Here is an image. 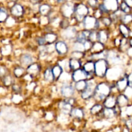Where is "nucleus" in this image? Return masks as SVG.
<instances>
[{
	"label": "nucleus",
	"mask_w": 132,
	"mask_h": 132,
	"mask_svg": "<svg viewBox=\"0 0 132 132\" xmlns=\"http://www.w3.org/2000/svg\"><path fill=\"white\" fill-rule=\"evenodd\" d=\"M52 73L54 75V79H57L63 73V67L60 65H55L52 68Z\"/></svg>",
	"instance_id": "nucleus-18"
},
{
	"label": "nucleus",
	"mask_w": 132,
	"mask_h": 132,
	"mask_svg": "<svg viewBox=\"0 0 132 132\" xmlns=\"http://www.w3.org/2000/svg\"><path fill=\"white\" fill-rule=\"evenodd\" d=\"M20 61L21 63L23 65L28 67L30 64H31L32 63L33 59H32V57H31L30 55H28V54H24V55H23L21 57Z\"/></svg>",
	"instance_id": "nucleus-14"
},
{
	"label": "nucleus",
	"mask_w": 132,
	"mask_h": 132,
	"mask_svg": "<svg viewBox=\"0 0 132 132\" xmlns=\"http://www.w3.org/2000/svg\"><path fill=\"white\" fill-rule=\"evenodd\" d=\"M121 41H120L119 39H117L116 40V45H120V44H121Z\"/></svg>",
	"instance_id": "nucleus-49"
},
{
	"label": "nucleus",
	"mask_w": 132,
	"mask_h": 132,
	"mask_svg": "<svg viewBox=\"0 0 132 132\" xmlns=\"http://www.w3.org/2000/svg\"><path fill=\"white\" fill-rule=\"evenodd\" d=\"M108 72V63L104 59H98L95 63V73L101 77L106 76Z\"/></svg>",
	"instance_id": "nucleus-1"
},
{
	"label": "nucleus",
	"mask_w": 132,
	"mask_h": 132,
	"mask_svg": "<svg viewBox=\"0 0 132 132\" xmlns=\"http://www.w3.org/2000/svg\"><path fill=\"white\" fill-rule=\"evenodd\" d=\"M37 42H38L39 45H41V46H44V45L46 43V41H45V38H42V37L39 38V39L37 40Z\"/></svg>",
	"instance_id": "nucleus-45"
},
{
	"label": "nucleus",
	"mask_w": 132,
	"mask_h": 132,
	"mask_svg": "<svg viewBox=\"0 0 132 132\" xmlns=\"http://www.w3.org/2000/svg\"><path fill=\"white\" fill-rule=\"evenodd\" d=\"M103 5L107 11H117L119 8L118 0H103Z\"/></svg>",
	"instance_id": "nucleus-6"
},
{
	"label": "nucleus",
	"mask_w": 132,
	"mask_h": 132,
	"mask_svg": "<svg viewBox=\"0 0 132 132\" xmlns=\"http://www.w3.org/2000/svg\"><path fill=\"white\" fill-rule=\"evenodd\" d=\"M45 39L48 44H52L57 39V35L53 33H48L45 35Z\"/></svg>",
	"instance_id": "nucleus-23"
},
{
	"label": "nucleus",
	"mask_w": 132,
	"mask_h": 132,
	"mask_svg": "<svg viewBox=\"0 0 132 132\" xmlns=\"http://www.w3.org/2000/svg\"><path fill=\"white\" fill-rule=\"evenodd\" d=\"M132 20V16L130 14H127L125 15V16L122 18V21L125 23H128Z\"/></svg>",
	"instance_id": "nucleus-39"
},
{
	"label": "nucleus",
	"mask_w": 132,
	"mask_h": 132,
	"mask_svg": "<svg viewBox=\"0 0 132 132\" xmlns=\"http://www.w3.org/2000/svg\"><path fill=\"white\" fill-rule=\"evenodd\" d=\"M24 12V9L22 5L19 4H15L11 8V13L15 17L21 16Z\"/></svg>",
	"instance_id": "nucleus-11"
},
{
	"label": "nucleus",
	"mask_w": 132,
	"mask_h": 132,
	"mask_svg": "<svg viewBox=\"0 0 132 132\" xmlns=\"http://www.w3.org/2000/svg\"><path fill=\"white\" fill-rule=\"evenodd\" d=\"M44 77H45V79L46 81L51 82V81H54V77L52 73V70L51 68H47L45 70V73H44Z\"/></svg>",
	"instance_id": "nucleus-25"
},
{
	"label": "nucleus",
	"mask_w": 132,
	"mask_h": 132,
	"mask_svg": "<svg viewBox=\"0 0 132 132\" xmlns=\"http://www.w3.org/2000/svg\"><path fill=\"white\" fill-rule=\"evenodd\" d=\"M51 10V7L50 5L47 4H43L41 5L39 7V12L42 15H48L49 13L50 12Z\"/></svg>",
	"instance_id": "nucleus-22"
},
{
	"label": "nucleus",
	"mask_w": 132,
	"mask_h": 132,
	"mask_svg": "<svg viewBox=\"0 0 132 132\" xmlns=\"http://www.w3.org/2000/svg\"><path fill=\"white\" fill-rule=\"evenodd\" d=\"M89 5L92 7H95L97 4V0H88V1Z\"/></svg>",
	"instance_id": "nucleus-43"
},
{
	"label": "nucleus",
	"mask_w": 132,
	"mask_h": 132,
	"mask_svg": "<svg viewBox=\"0 0 132 132\" xmlns=\"http://www.w3.org/2000/svg\"><path fill=\"white\" fill-rule=\"evenodd\" d=\"M117 103L119 107H123L128 103V98L125 95H120L117 99Z\"/></svg>",
	"instance_id": "nucleus-24"
},
{
	"label": "nucleus",
	"mask_w": 132,
	"mask_h": 132,
	"mask_svg": "<svg viewBox=\"0 0 132 132\" xmlns=\"http://www.w3.org/2000/svg\"><path fill=\"white\" fill-rule=\"evenodd\" d=\"M30 1L31 3H32L33 4H36V3H37V2H39V0H30Z\"/></svg>",
	"instance_id": "nucleus-50"
},
{
	"label": "nucleus",
	"mask_w": 132,
	"mask_h": 132,
	"mask_svg": "<svg viewBox=\"0 0 132 132\" xmlns=\"http://www.w3.org/2000/svg\"><path fill=\"white\" fill-rule=\"evenodd\" d=\"M88 39H90V41L91 42H94V41L98 40V32H95V31H92V32H90Z\"/></svg>",
	"instance_id": "nucleus-34"
},
{
	"label": "nucleus",
	"mask_w": 132,
	"mask_h": 132,
	"mask_svg": "<svg viewBox=\"0 0 132 132\" xmlns=\"http://www.w3.org/2000/svg\"><path fill=\"white\" fill-rule=\"evenodd\" d=\"M83 23L85 29L88 30L99 27V21L94 17L86 16L83 19Z\"/></svg>",
	"instance_id": "nucleus-5"
},
{
	"label": "nucleus",
	"mask_w": 132,
	"mask_h": 132,
	"mask_svg": "<svg viewBox=\"0 0 132 132\" xmlns=\"http://www.w3.org/2000/svg\"><path fill=\"white\" fill-rule=\"evenodd\" d=\"M39 71V67L37 64H30L27 68V72L28 74L30 75L31 76H36Z\"/></svg>",
	"instance_id": "nucleus-17"
},
{
	"label": "nucleus",
	"mask_w": 132,
	"mask_h": 132,
	"mask_svg": "<svg viewBox=\"0 0 132 132\" xmlns=\"http://www.w3.org/2000/svg\"><path fill=\"white\" fill-rule=\"evenodd\" d=\"M6 72H7V71H6V69L5 67H0V76L5 77V76H6Z\"/></svg>",
	"instance_id": "nucleus-44"
},
{
	"label": "nucleus",
	"mask_w": 132,
	"mask_h": 132,
	"mask_svg": "<svg viewBox=\"0 0 132 132\" xmlns=\"http://www.w3.org/2000/svg\"><path fill=\"white\" fill-rule=\"evenodd\" d=\"M84 45H85V50H88V49L91 48L92 46V43L90 40H86L85 43H84Z\"/></svg>",
	"instance_id": "nucleus-41"
},
{
	"label": "nucleus",
	"mask_w": 132,
	"mask_h": 132,
	"mask_svg": "<svg viewBox=\"0 0 132 132\" xmlns=\"http://www.w3.org/2000/svg\"><path fill=\"white\" fill-rule=\"evenodd\" d=\"M83 70L88 75L94 73L95 72V63L92 61L87 62L84 65Z\"/></svg>",
	"instance_id": "nucleus-16"
},
{
	"label": "nucleus",
	"mask_w": 132,
	"mask_h": 132,
	"mask_svg": "<svg viewBox=\"0 0 132 132\" xmlns=\"http://www.w3.org/2000/svg\"><path fill=\"white\" fill-rule=\"evenodd\" d=\"M12 1H17V0H12Z\"/></svg>",
	"instance_id": "nucleus-51"
},
{
	"label": "nucleus",
	"mask_w": 132,
	"mask_h": 132,
	"mask_svg": "<svg viewBox=\"0 0 132 132\" xmlns=\"http://www.w3.org/2000/svg\"><path fill=\"white\" fill-rule=\"evenodd\" d=\"M70 113L72 116H73L76 118L79 119H82L84 116L83 112H82V110L79 109V108H76L74 110H72Z\"/></svg>",
	"instance_id": "nucleus-29"
},
{
	"label": "nucleus",
	"mask_w": 132,
	"mask_h": 132,
	"mask_svg": "<svg viewBox=\"0 0 132 132\" xmlns=\"http://www.w3.org/2000/svg\"><path fill=\"white\" fill-rule=\"evenodd\" d=\"M102 110H103V106L101 104H95L92 107L91 113L94 115L97 114V113H99Z\"/></svg>",
	"instance_id": "nucleus-31"
},
{
	"label": "nucleus",
	"mask_w": 132,
	"mask_h": 132,
	"mask_svg": "<svg viewBox=\"0 0 132 132\" xmlns=\"http://www.w3.org/2000/svg\"><path fill=\"white\" fill-rule=\"evenodd\" d=\"M108 37V35L106 31L101 30L100 32H98V40L100 42L103 43H105L107 41Z\"/></svg>",
	"instance_id": "nucleus-26"
},
{
	"label": "nucleus",
	"mask_w": 132,
	"mask_h": 132,
	"mask_svg": "<svg viewBox=\"0 0 132 132\" xmlns=\"http://www.w3.org/2000/svg\"><path fill=\"white\" fill-rule=\"evenodd\" d=\"M8 18V14L4 9H0V22H4Z\"/></svg>",
	"instance_id": "nucleus-32"
},
{
	"label": "nucleus",
	"mask_w": 132,
	"mask_h": 132,
	"mask_svg": "<svg viewBox=\"0 0 132 132\" xmlns=\"http://www.w3.org/2000/svg\"><path fill=\"white\" fill-rule=\"evenodd\" d=\"M12 88L13 90H14V91L15 92H19L20 91V88H19V86H18V85H14Z\"/></svg>",
	"instance_id": "nucleus-46"
},
{
	"label": "nucleus",
	"mask_w": 132,
	"mask_h": 132,
	"mask_svg": "<svg viewBox=\"0 0 132 132\" xmlns=\"http://www.w3.org/2000/svg\"><path fill=\"white\" fill-rule=\"evenodd\" d=\"M12 81V78L10 76H6L4 77L3 82L4 83H5V85H6V86H9V85H11Z\"/></svg>",
	"instance_id": "nucleus-38"
},
{
	"label": "nucleus",
	"mask_w": 132,
	"mask_h": 132,
	"mask_svg": "<svg viewBox=\"0 0 132 132\" xmlns=\"http://www.w3.org/2000/svg\"><path fill=\"white\" fill-rule=\"evenodd\" d=\"M24 69L21 67H18L14 70V75L17 77H20L24 73Z\"/></svg>",
	"instance_id": "nucleus-35"
},
{
	"label": "nucleus",
	"mask_w": 132,
	"mask_h": 132,
	"mask_svg": "<svg viewBox=\"0 0 132 132\" xmlns=\"http://www.w3.org/2000/svg\"><path fill=\"white\" fill-rule=\"evenodd\" d=\"M102 22H103V23L104 25L109 26L111 24V23H112V21H111V19L110 18H103V19H102Z\"/></svg>",
	"instance_id": "nucleus-40"
},
{
	"label": "nucleus",
	"mask_w": 132,
	"mask_h": 132,
	"mask_svg": "<svg viewBox=\"0 0 132 132\" xmlns=\"http://www.w3.org/2000/svg\"><path fill=\"white\" fill-rule=\"evenodd\" d=\"M63 35L66 38H73L76 36V30L74 28H67L63 32Z\"/></svg>",
	"instance_id": "nucleus-20"
},
{
	"label": "nucleus",
	"mask_w": 132,
	"mask_h": 132,
	"mask_svg": "<svg viewBox=\"0 0 132 132\" xmlns=\"http://www.w3.org/2000/svg\"><path fill=\"white\" fill-rule=\"evenodd\" d=\"M75 12V6L70 3H65L61 7V12L66 18H69Z\"/></svg>",
	"instance_id": "nucleus-8"
},
{
	"label": "nucleus",
	"mask_w": 132,
	"mask_h": 132,
	"mask_svg": "<svg viewBox=\"0 0 132 132\" xmlns=\"http://www.w3.org/2000/svg\"><path fill=\"white\" fill-rule=\"evenodd\" d=\"M55 50L60 55H64L68 52V46L63 41H58L55 45Z\"/></svg>",
	"instance_id": "nucleus-9"
},
{
	"label": "nucleus",
	"mask_w": 132,
	"mask_h": 132,
	"mask_svg": "<svg viewBox=\"0 0 132 132\" xmlns=\"http://www.w3.org/2000/svg\"><path fill=\"white\" fill-rule=\"evenodd\" d=\"M110 88L106 83H101L96 86L94 95L99 99H103L108 97L110 93Z\"/></svg>",
	"instance_id": "nucleus-2"
},
{
	"label": "nucleus",
	"mask_w": 132,
	"mask_h": 132,
	"mask_svg": "<svg viewBox=\"0 0 132 132\" xmlns=\"http://www.w3.org/2000/svg\"><path fill=\"white\" fill-rule=\"evenodd\" d=\"M76 15V19L77 21H83L84 18L88 13V9L86 5L83 4H78L75 6V12Z\"/></svg>",
	"instance_id": "nucleus-3"
},
{
	"label": "nucleus",
	"mask_w": 132,
	"mask_h": 132,
	"mask_svg": "<svg viewBox=\"0 0 132 132\" xmlns=\"http://www.w3.org/2000/svg\"><path fill=\"white\" fill-rule=\"evenodd\" d=\"M73 49H74L75 51H79V52H84L85 50V45L84 43L82 42H80V41H77L74 43L73 45Z\"/></svg>",
	"instance_id": "nucleus-30"
},
{
	"label": "nucleus",
	"mask_w": 132,
	"mask_h": 132,
	"mask_svg": "<svg viewBox=\"0 0 132 132\" xmlns=\"http://www.w3.org/2000/svg\"><path fill=\"white\" fill-rule=\"evenodd\" d=\"M104 49V45H103V43L98 41V42H95L94 45H92L91 48L92 52L95 54H97V53L102 52Z\"/></svg>",
	"instance_id": "nucleus-15"
},
{
	"label": "nucleus",
	"mask_w": 132,
	"mask_h": 132,
	"mask_svg": "<svg viewBox=\"0 0 132 132\" xmlns=\"http://www.w3.org/2000/svg\"><path fill=\"white\" fill-rule=\"evenodd\" d=\"M67 1V0H57V3H65Z\"/></svg>",
	"instance_id": "nucleus-48"
},
{
	"label": "nucleus",
	"mask_w": 132,
	"mask_h": 132,
	"mask_svg": "<svg viewBox=\"0 0 132 132\" xmlns=\"http://www.w3.org/2000/svg\"><path fill=\"white\" fill-rule=\"evenodd\" d=\"M69 66L70 69L72 70H76L79 69L80 68L81 63L79 61V59L72 57V59H70L69 61Z\"/></svg>",
	"instance_id": "nucleus-19"
},
{
	"label": "nucleus",
	"mask_w": 132,
	"mask_h": 132,
	"mask_svg": "<svg viewBox=\"0 0 132 132\" xmlns=\"http://www.w3.org/2000/svg\"><path fill=\"white\" fill-rule=\"evenodd\" d=\"M83 56V54L82 52H79V51H74L72 52V57L76 58V59H80Z\"/></svg>",
	"instance_id": "nucleus-37"
},
{
	"label": "nucleus",
	"mask_w": 132,
	"mask_h": 132,
	"mask_svg": "<svg viewBox=\"0 0 132 132\" xmlns=\"http://www.w3.org/2000/svg\"><path fill=\"white\" fill-rule=\"evenodd\" d=\"M61 94L67 98L71 97L74 94V89L70 85H64L61 90Z\"/></svg>",
	"instance_id": "nucleus-10"
},
{
	"label": "nucleus",
	"mask_w": 132,
	"mask_h": 132,
	"mask_svg": "<svg viewBox=\"0 0 132 132\" xmlns=\"http://www.w3.org/2000/svg\"><path fill=\"white\" fill-rule=\"evenodd\" d=\"M87 86V82L85 80H81L77 81L75 85V88L79 92H83Z\"/></svg>",
	"instance_id": "nucleus-21"
},
{
	"label": "nucleus",
	"mask_w": 132,
	"mask_h": 132,
	"mask_svg": "<svg viewBox=\"0 0 132 132\" xmlns=\"http://www.w3.org/2000/svg\"><path fill=\"white\" fill-rule=\"evenodd\" d=\"M96 85L94 81H88L87 86L86 89L82 92L81 97L84 99H88L92 96H94L95 92V89H96Z\"/></svg>",
	"instance_id": "nucleus-4"
},
{
	"label": "nucleus",
	"mask_w": 132,
	"mask_h": 132,
	"mask_svg": "<svg viewBox=\"0 0 132 132\" xmlns=\"http://www.w3.org/2000/svg\"><path fill=\"white\" fill-rule=\"evenodd\" d=\"M72 104L67 103V101L61 102L59 104V108H61L63 113H64L65 114H68V113H70L72 110Z\"/></svg>",
	"instance_id": "nucleus-13"
},
{
	"label": "nucleus",
	"mask_w": 132,
	"mask_h": 132,
	"mask_svg": "<svg viewBox=\"0 0 132 132\" xmlns=\"http://www.w3.org/2000/svg\"><path fill=\"white\" fill-rule=\"evenodd\" d=\"M103 115H104V116L106 118L111 119L115 116V115H116V111L113 108H106V109L103 112Z\"/></svg>",
	"instance_id": "nucleus-27"
},
{
	"label": "nucleus",
	"mask_w": 132,
	"mask_h": 132,
	"mask_svg": "<svg viewBox=\"0 0 132 132\" xmlns=\"http://www.w3.org/2000/svg\"><path fill=\"white\" fill-rule=\"evenodd\" d=\"M116 104H117V101L116 98L112 96H108L104 102V106L107 108H114Z\"/></svg>",
	"instance_id": "nucleus-12"
},
{
	"label": "nucleus",
	"mask_w": 132,
	"mask_h": 132,
	"mask_svg": "<svg viewBox=\"0 0 132 132\" xmlns=\"http://www.w3.org/2000/svg\"><path fill=\"white\" fill-rule=\"evenodd\" d=\"M88 76V74L84 70L79 68V69L74 70V72H73V74H72V79L75 82L81 81V80H86L87 79Z\"/></svg>",
	"instance_id": "nucleus-7"
},
{
	"label": "nucleus",
	"mask_w": 132,
	"mask_h": 132,
	"mask_svg": "<svg viewBox=\"0 0 132 132\" xmlns=\"http://www.w3.org/2000/svg\"><path fill=\"white\" fill-rule=\"evenodd\" d=\"M128 84V81H127L126 79L123 78L117 82V87L119 90H123L127 87Z\"/></svg>",
	"instance_id": "nucleus-28"
},
{
	"label": "nucleus",
	"mask_w": 132,
	"mask_h": 132,
	"mask_svg": "<svg viewBox=\"0 0 132 132\" xmlns=\"http://www.w3.org/2000/svg\"><path fill=\"white\" fill-rule=\"evenodd\" d=\"M125 2L130 7L132 6V0H125Z\"/></svg>",
	"instance_id": "nucleus-47"
},
{
	"label": "nucleus",
	"mask_w": 132,
	"mask_h": 132,
	"mask_svg": "<svg viewBox=\"0 0 132 132\" xmlns=\"http://www.w3.org/2000/svg\"><path fill=\"white\" fill-rule=\"evenodd\" d=\"M120 31L125 37H128L129 36V30L125 24H121L120 25Z\"/></svg>",
	"instance_id": "nucleus-33"
},
{
	"label": "nucleus",
	"mask_w": 132,
	"mask_h": 132,
	"mask_svg": "<svg viewBox=\"0 0 132 132\" xmlns=\"http://www.w3.org/2000/svg\"><path fill=\"white\" fill-rule=\"evenodd\" d=\"M121 9L123 12H125V13L129 12L130 10V6H129L125 2H122V3H121Z\"/></svg>",
	"instance_id": "nucleus-36"
},
{
	"label": "nucleus",
	"mask_w": 132,
	"mask_h": 132,
	"mask_svg": "<svg viewBox=\"0 0 132 132\" xmlns=\"http://www.w3.org/2000/svg\"><path fill=\"white\" fill-rule=\"evenodd\" d=\"M68 25H69V23H68V21L63 20L61 22V27L63 28H64V29H66L67 28H68Z\"/></svg>",
	"instance_id": "nucleus-42"
}]
</instances>
